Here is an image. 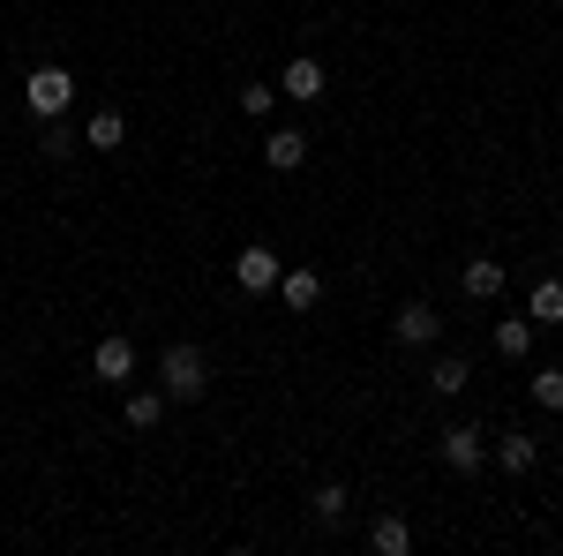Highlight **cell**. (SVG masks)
<instances>
[{
    "instance_id": "1",
    "label": "cell",
    "mask_w": 563,
    "mask_h": 556,
    "mask_svg": "<svg viewBox=\"0 0 563 556\" xmlns=\"http://www.w3.org/2000/svg\"><path fill=\"white\" fill-rule=\"evenodd\" d=\"M23 106H31L38 121H60V113L76 106V76H68L60 61H45V68H31V76H23Z\"/></svg>"
},
{
    "instance_id": "2",
    "label": "cell",
    "mask_w": 563,
    "mask_h": 556,
    "mask_svg": "<svg viewBox=\"0 0 563 556\" xmlns=\"http://www.w3.org/2000/svg\"><path fill=\"white\" fill-rule=\"evenodd\" d=\"M158 377H166V399H180V406H196V399L211 391V361H203L196 346H166Z\"/></svg>"
},
{
    "instance_id": "3",
    "label": "cell",
    "mask_w": 563,
    "mask_h": 556,
    "mask_svg": "<svg viewBox=\"0 0 563 556\" xmlns=\"http://www.w3.org/2000/svg\"><path fill=\"white\" fill-rule=\"evenodd\" d=\"M278 271H286V263H278V249H271V241H249V249L233 257V279H241V294H271V286H278Z\"/></svg>"
},
{
    "instance_id": "4",
    "label": "cell",
    "mask_w": 563,
    "mask_h": 556,
    "mask_svg": "<svg viewBox=\"0 0 563 556\" xmlns=\"http://www.w3.org/2000/svg\"><path fill=\"white\" fill-rule=\"evenodd\" d=\"M481 459H488V444H481L474 422H451V428H443V467H451V473H481Z\"/></svg>"
},
{
    "instance_id": "5",
    "label": "cell",
    "mask_w": 563,
    "mask_h": 556,
    "mask_svg": "<svg viewBox=\"0 0 563 556\" xmlns=\"http://www.w3.org/2000/svg\"><path fill=\"white\" fill-rule=\"evenodd\" d=\"M278 90H286V98H301V106H316V98L331 90V76H323V61H316V53H294V61H286V76H278Z\"/></svg>"
},
{
    "instance_id": "6",
    "label": "cell",
    "mask_w": 563,
    "mask_h": 556,
    "mask_svg": "<svg viewBox=\"0 0 563 556\" xmlns=\"http://www.w3.org/2000/svg\"><path fill=\"white\" fill-rule=\"evenodd\" d=\"M390 339H398V346H435V339H443V316H435L429 301H406L398 324H390Z\"/></svg>"
},
{
    "instance_id": "7",
    "label": "cell",
    "mask_w": 563,
    "mask_h": 556,
    "mask_svg": "<svg viewBox=\"0 0 563 556\" xmlns=\"http://www.w3.org/2000/svg\"><path fill=\"white\" fill-rule=\"evenodd\" d=\"M271 294L286 301V308H294V316H308V308H316V301H323V271H278V286H271Z\"/></svg>"
},
{
    "instance_id": "8",
    "label": "cell",
    "mask_w": 563,
    "mask_h": 556,
    "mask_svg": "<svg viewBox=\"0 0 563 556\" xmlns=\"http://www.w3.org/2000/svg\"><path fill=\"white\" fill-rule=\"evenodd\" d=\"M90 369H98V384H129L135 377V346L129 339H98L90 346Z\"/></svg>"
},
{
    "instance_id": "9",
    "label": "cell",
    "mask_w": 563,
    "mask_h": 556,
    "mask_svg": "<svg viewBox=\"0 0 563 556\" xmlns=\"http://www.w3.org/2000/svg\"><path fill=\"white\" fill-rule=\"evenodd\" d=\"M263 159H271V173H294L308 159V135L301 129H271L263 135Z\"/></svg>"
},
{
    "instance_id": "10",
    "label": "cell",
    "mask_w": 563,
    "mask_h": 556,
    "mask_svg": "<svg viewBox=\"0 0 563 556\" xmlns=\"http://www.w3.org/2000/svg\"><path fill=\"white\" fill-rule=\"evenodd\" d=\"M459 286H466L474 301H496V294H504V263H496V257H474L466 271H459Z\"/></svg>"
},
{
    "instance_id": "11",
    "label": "cell",
    "mask_w": 563,
    "mask_h": 556,
    "mask_svg": "<svg viewBox=\"0 0 563 556\" xmlns=\"http://www.w3.org/2000/svg\"><path fill=\"white\" fill-rule=\"evenodd\" d=\"M84 143H90V151H121V143H129V121H121V113H113V106H106V113H90Z\"/></svg>"
},
{
    "instance_id": "12",
    "label": "cell",
    "mask_w": 563,
    "mask_h": 556,
    "mask_svg": "<svg viewBox=\"0 0 563 556\" xmlns=\"http://www.w3.org/2000/svg\"><path fill=\"white\" fill-rule=\"evenodd\" d=\"M533 459H541L533 436H496V467H504V473H533Z\"/></svg>"
},
{
    "instance_id": "13",
    "label": "cell",
    "mask_w": 563,
    "mask_h": 556,
    "mask_svg": "<svg viewBox=\"0 0 563 556\" xmlns=\"http://www.w3.org/2000/svg\"><path fill=\"white\" fill-rule=\"evenodd\" d=\"M368 549L376 556H406L413 549V526H406V519H376V526H368Z\"/></svg>"
},
{
    "instance_id": "14",
    "label": "cell",
    "mask_w": 563,
    "mask_h": 556,
    "mask_svg": "<svg viewBox=\"0 0 563 556\" xmlns=\"http://www.w3.org/2000/svg\"><path fill=\"white\" fill-rule=\"evenodd\" d=\"M496 353H504V361H526V353H533V316H511V324H496Z\"/></svg>"
},
{
    "instance_id": "15",
    "label": "cell",
    "mask_w": 563,
    "mask_h": 556,
    "mask_svg": "<svg viewBox=\"0 0 563 556\" xmlns=\"http://www.w3.org/2000/svg\"><path fill=\"white\" fill-rule=\"evenodd\" d=\"M308 512L323 519V526H339V519L353 512V497H346V481H323V489H316V497H308Z\"/></svg>"
},
{
    "instance_id": "16",
    "label": "cell",
    "mask_w": 563,
    "mask_h": 556,
    "mask_svg": "<svg viewBox=\"0 0 563 556\" xmlns=\"http://www.w3.org/2000/svg\"><path fill=\"white\" fill-rule=\"evenodd\" d=\"M526 316H533V324H563V279H541L533 301H526Z\"/></svg>"
},
{
    "instance_id": "17",
    "label": "cell",
    "mask_w": 563,
    "mask_h": 556,
    "mask_svg": "<svg viewBox=\"0 0 563 556\" xmlns=\"http://www.w3.org/2000/svg\"><path fill=\"white\" fill-rule=\"evenodd\" d=\"M429 391H435V399H459V391H466V361H459V353H443V361L429 369Z\"/></svg>"
},
{
    "instance_id": "18",
    "label": "cell",
    "mask_w": 563,
    "mask_h": 556,
    "mask_svg": "<svg viewBox=\"0 0 563 556\" xmlns=\"http://www.w3.org/2000/svg\"><path fill=\"white\" fill-rule=\"evenodd\" d=\"M166 414V391H129V428H158Z\"/></svg>"
},
{
    "instance_id": "19",
    "label": "cell",
    "mask_w": 563,
    "mask_h": 556,
    "mask_svg": "<svg viewBox=\"0 0 563 556\" xmlns=\"http://www.w3.org/2000/svg\"><path fill=\"white\" fill-rule=\"evenodd\" d=\"M526 391H533V399H541V406L556 414V406H563V369H541V377H533Z\"/></svg>"
},
{
    "instance_id": "20",
    "label": "cell",
    "mask_w": 563,
    "mask_h": 556,
    "mask_svg": "<svg viewBox=\"0 0 563 556\" xmlns=\"http://www.w3.org/2000/svg\"><path fill=\"white\" fill-rule=\"evenodd\" d=\"M271 98H278V84H249V90H241V113L263 121V113H271Z\"/></svg>"
}]
</instances>
